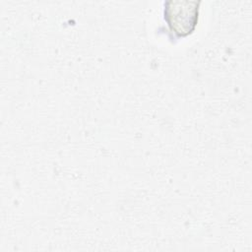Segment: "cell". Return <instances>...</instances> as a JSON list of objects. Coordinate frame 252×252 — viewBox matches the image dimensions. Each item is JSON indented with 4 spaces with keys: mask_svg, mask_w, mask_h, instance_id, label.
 Instances as JSON below:
<instances>
[{
    "mask_svg": "<svg viewBox=\"0 0 252 252\" xmlns=\"http://www.w3.org/2000/svg\"><path fill=\"white\" fill-rule=\"evenodd\" d=\"M200 1H166L164 21L176 36H186L196 28Z\"/></svg>",
    "mask_w": 252,
    "mask_h": 252,
    "instance_id": "cell-1",
    "label": "cell"
}]
</instances>
